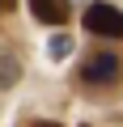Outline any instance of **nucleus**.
<instances>
[{"mask_svg":"<svg viewBox=\"0 0 123 127\" xmlns=\"http://www.w3.org/2000/svg\"><path fill=\"white\" fill-rule=\"evenodd\" d=\"M85 30L98 38H123V9L115 4H89L85 9Z\"/></svg>","mask_w":123,"mask_h":127,"instance_id":"obj_1","label":"nucleus"},{"mask_svg":"<svg viewBox=\"0 0 123 127\" xmlns=\"http://www.w3.org/2000/svg\"><path fill=\"white\" fill-rule=\"evenodd\" d=\"M72 51V42L64 38V34H59V38H51V55H68Z\"/></svg>","mask_w":123,"mask_h":127,"instance_id":"obj_5","label":"nucleus"},{"mask_svg":"<svg viewBox=\"0 0 123 127\" xmlns=\"http://www.w3.org/2000/svg\"><path fill=\"white\" fill-rule=\"evenodd\" d=\"M17 9V0H0V13H13Z\"/></svg>","mask_w":123,"mask_h":127,"instance_id":"obj_6","label":"nucleus"},{"mask_svg":"<svg viewBox=\"0 0 123 127\" xmlns=\"http://www.w3.org/2000/svg\"><path fill=\"white\" fill-rule=\"evenodd\" d=\"M26 127H59V123H51V119H38V123H26Z\"/></svg>","mask_w":123,"mask_h":127,"instance_id":"obj_7","label":"nucleus"},{"mask_svg":"<svg viewBox=\"0 0 123 127\" xmlns=\"http://www.w3.org/2000/svg\"><path fill=\"white\" fill-rule=\"evenodd\" d=\"M123 76V59L119 55H89L81 64V81L85 85H115Z\"/></svg>","mask_w":123,"mask_h":127,"instance_id":"obj_2","label":"nucleus"},{"mask_svg":"<svg viewBox=\"0 0 123 127\" xmlns=\"http://www.w3.org/2000/svg\"><path fill=\"white\" fill-rule=\"evenodd\" d=\"M17 76H21V64L9 55V51H0V89H9V85H17Z\"/></svg>","mask_w":123,"mask_h":127,"instance_id":"obj_4","label":"nucleus"},{"mask_svg":"<svg viewBox=\"0 0 123 127\" xmlns=\"http://www.w3.org/2000/svg\"><path fill=\"white\" fill-rule=\"evenodd\" d=\"M30 13L42 26H64L68 21V0H30Z\"/></svg>","mask_w":123,"mask_h":127,"instance_id":"obj_3","label":"nucleus"}]
</instances>
